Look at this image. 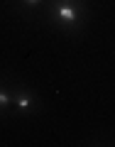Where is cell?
I'll use <instances>...</instances> for the list:
<instances>
[{"mask_svg": "<svg viewBox=\"0 0 115 147\" xmlns=\"http://www.w3.org/2000/svg\"><path fill=\"white\" fill-rule=\"evenodd\" d=\"M47 15L56 27L66 32H79L86 22V3L83 0H49Z\"/></svg>", "mask_w": 115, "mask_h": 147, "instance_id": "obj_1", "label": "cell"}, {"mask_svg": "<svg viewBox=\"0 0 115 147\" xmlns=\"http://www.w3.org/2000/svg\"><path fill=\"white\" fill-rule=\"evenodd\" d=\"M12 105L17 108V113L25 115V113H32L34 108H39V100L30 88H15L12 91Z\"/></svg>", "mask_w": 115, "mask_h": 147, "instance_id": "obj_2", "label": "cell"}, {"mask_svg": "<svg viewBox=\"0 0 115 147\" xmlns=\"http://www.w3.org/2000/svg\"><path fill=\"white\" fill-rule=\"evenodd\" d=\"M12 105V91L7 84H0V110H5Z\"/></svg>", "mask_w": 115, "mask_h": 147, "instance_id": "obj_3", "label": "cell"}, {"mask_svg": "<svg viewBox=\"0 0 115 147\" xmlns=\"http://www.w3.org/2000/svg\"><path fill=\"white\" fill-rule=\"evenodd\" d=\"M25 10H37V7H42L44 5V0H17Z\"/></svg>", "mask_w": 115, "mask_h": 147, "instance_id": "obj_4", "label": "cell"}]
</instances>
